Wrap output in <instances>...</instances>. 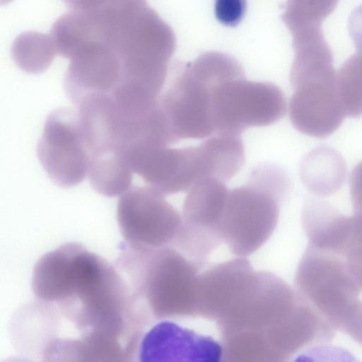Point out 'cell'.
Instances as JSON below:
<instances>
[{"label":"cell","instance_id":"obj_1","mask_svg":"<svg viewBox=\"0 0 362 362\" xmlns=\"http://www.w3.org/2000/svg\"><path fill=\"white\" fill-rule=\"evenodd\" d=\"M51 28L74 105L95 101L128 115L152 110L176 47L171 27L144 1H67Z\"/></svg>","mask_w":362,"mask_h":362},{"label":"cell","instance_id":"obj_2","mask_svg":"<svg viewBox=\"0 0 362 362\" xmlns=\"http://www.w3.org/2000/svg\"><path fill=\"white\" fill-rule=\"evenodd\" d=\"M114 265L132 300L151 317L197 316L202 269L175 247L148 249L124 243Z\"/></svg>","mask_w":362,"mask_h":362},{"label":"cell","instance_id":"obj_3","mask_svg":"<svg viewBox=\"0 0 362 362\" xmlns=\"http://www.w3.org/2000/svg\"><path fill=\"white\" fill-rule=\"evenodd\" d=\"M235 62L228 54L208 52L169 70L156 110L173 146L182 139L216 135L212 119L214 88Z\"/></svg>","mask_w":362,"mask_h":362},{"label":"cell","instance_id":"obj_4","mask_svg":"<svg viewBox=\"0 0 362 362\" xmlns=\"http://www.w3.org/2000/svg\"><path fill=\"white\" fill-rule=\"evenodd\" d=\"M289 185L279 170L256 166L245 184L229 190L221 230L231 253L246 257L269 239Z\"/></svg>","mask_w":362,"mask_h":362},{"label":"cell","instance_id":"obj_5","mask_svg":"<svg viewBox=\"0 0 362 362\" xmlns=\"http://www.w3.org/2000/svg\"><path fill=\"white\" fill-rule=\"evenodd\" d=\"M295 290L336 331L360 300L347 259L308 245L297 267Z\"/></svg>","mask_w":362,"mask_h":362},{"label":"cell","instance_id":"obj_6","mask_svg":"<svg viewBox=\"0 0 362 362\" xmlns=\"http://www.w3.org/2000/svg\"><path fill=\"white\" fill-rule=\"evenodd\" d=\"M117 219L124 243L148 249L171 246L182 223L165 197L146 185H132L120 196Z\"/></svg>","mask_w":362,"mask_h":362},{"label":"cell","instance_id":"obj_7","mask_svg":"<svg viewBox=\"0 0 362 362\" xmlns=\"http://www.w3.org/2000/svg\"><path fill=\"white\" fill-rule=\"evenodd\" d=\"M37 155L49 177L59 187L76 186L88 176V149L74 107H59L49 114Z\"/></svg>","mask_w":362,"mask_h":362},{"label":"cell","instance_id":"obj_8","mask_svg":"<svg viewBox=\"0 0 362 362\" xmlns=\"http://www.w3.org/2000/svg\"><path fill=\"white\" fill-rule=\"evenodd\" d=\"M285 112L284 96L276 86L247 80L243 73L227 80L220 89L218 127L222 134L240 136L250 127L276 122Z\"/></svg>","mask_w":362,"mask_h":362},{"label":"cell","instance_id":"obj_9","mask_svg":"<svg viewBox=\"0 0 362 362\" xmlns=\"http://www.w3.org/2000/svg\"><path fill=\"white\" fill-rule=\"evenodd\" d=\"M138 362H223V351L211 337L163 320L142 338Z\"/></svg>","mask_w":362,"mask_h":362},{"label":"cell","instance_id":"obj_10","mask_svg":"<svg viewBox=\"0 0 362 362\" xmlns=\"http://www.w3.org/2000/svg\"><path fill=\"white\" fill-rule=\"evenodd\" d=\"M228 192L226 183L218 179H198L187 192L182 224L197 231L222 237L221 226Z\"/></svg>","mask_w":362,"mask_h":362},{"label":"cell","instance_id":"obj_11","mask_svg":"<svg viewBox=\"0 0 362 362\" xmlns=\"http://www.w3.org/2000/svg\"><path fill=\"white\" fill-rule=\"evenodd\" d=\"M16 64L30 73H40L49 67L57 54L51 35L28 31L19 35L11 48Z\"/></svg>","mask_w":362,"mask_h":362},{"label":"cell","instance_id":"obj_12","mask_svg":"<svg viewBox=\"0 0 362 362\" xmlns=\"http://www.w3.org/2000/svg\"><path fill=\"white\" fill-rule=\"evenodd\" d=\"M290 362H361L349 350L329 343L308 346L298 352Z\"/></svg>","mask_w":362,"mask_h":362},{"label":"cell","instance_id":"obj_13","mask_svg":"<svg viewBox=\"0 0 362 362\" xmlns=\"http://www.w3.org/2000/svg\"><path fill=\"white\" fill-rule=\"evenodd\" d=\"M359 256H362V212H354L349 218L343 257L348 259Z\"/></svg>","mask_w":362,"mask_h":362},{"label":"cell","instance_id":"obj_14","mask_svg":"<svg viewBox=\"0 0 362 362\" xmlns=\"http://www.w3.org/2000/svg\"><path fill=\"white\" fill-rule=\"evenodd\" d=\"M246 10V2L243 0L216 1L214 12L216 18L223 24L234 26L243 19Z\"/></svg>","mask_w":362,"mask_h":362},{"label":"cell","instance_id":"obj_15","mask_svg":"<svg viewBox=\"0 0 362 362\" xmlns=\"http://www.w3.org/2000/svg\"><path fill=\"white\" fill-rule=\"evenodd\" d=\"M340 331L349 336L354 341L362 346V300H360L346 320Z\"/></svg>","mask_w":362,"mask_h":362},{"label":"cell","instance_id":"obj_16","mask_svg":"<svg viewBox=\"0 0 362 362\" xmlns=\"http://www.w3.org/2000/svg\"><path fill=\"white\" fill-rule=\"evenodd\" d=\"M350 193L354 212H362V162L359 163L351 172Z\"/></svg>","mask_w":362,"mask_h":362},{"label":"cell","instance_id":"obj_17","mask_svg":"<svg viewBox=\"0 0 362 362\" xmlns=\"http://www.w3.org/2000/svg\"><path fill=\"white\" fill-rule=\"evenodd\" d=\"M347 262L351 272L360 289L362 290V256L348 259Z\"/></svg>","mask_w":362,"mask_h":362}]
</instances>
